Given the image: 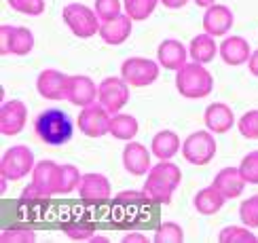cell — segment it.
<instances>
[{
  "label": "cell",
  "instance_id": "cell-1",
  "mask_svg": "<svg viewBox=\"0 0 258 243\" xmlns=\"http://www.w3.org/2000/svg\"><path fill=\"white\" fill-rule=\"evenodd\" d=\"M182 182V169L171 161H159L150 167L144 182V193L157 205H167Z\"/></svg>",
  "mask_w": 258,
  "mask_h": 243
},
{
  "label": "cell",
  "instance_id": "cell-2",
  "mask_svg": "<svg viewBox=\"0 0 258 243\" xmlns=\"http://www.w3.org/2000/svg\"><path fill=\"white\" fill-rule=\"evenodd\" d=\"M34 133L40 142L49 146H61L72 140L74 123L59 108H47L34 119Z\"/></svg>",
  "mask_w": 258,
  "mask_h": 243
},
{
  "label": "cell",
  "instance_id": "cell-3",
  "mask_svg": "<svg viewBox=\"0 0 258 243\" xmlns=\"http://www.w3.org/2000/svg\"><path fill=\"white\" fill-rule=\"evenodd\" d=\"M176 89L186 100H201L212 93L214 78L203 63L190 61L176 72Z\"/></svg>",
  "mask_w": 258,
  "mask_h": 243
},
{
  "label": "cell",
  "instance_id": "cell-4",
  "mask_svg": "<svg viewBox=\"0 0 258 243\" xmlns=\"http://www.w3.org/2000/svg\"><path fill=\"white\" fill-rule=\"evenodd\" d=\"M63 24L68 26L77 38H91L95 34H100L102 19L95 13V9H89L83 3H68L61 11Z\"/></svg>",
  "mask_w": 258,
  "mask_h": 243
},
{
  "label": "cell",
  "instance_id": "cell-5",
  "mask_svg": "<svg viewBox=\"0 0 258 243\" xmlns=\"http://www.w3.org/2000/svg\"><path fill=\"white\" fill-rule=\"evenodd\" d=\"M34 165H36L34 152L28 146H11L0 158V176L15 182V180H21L34 172Z\"/></svg>",
  "mask_w": 258,
  "mask_h": 243
},
{
  "label": "cell",
  "instance_id": "cell-6",
  "mask_svg": "<svg viewBox=\"0 0 258 243\" xmlns=\"http://www.w3.org/2000/svg\"><path fill=\"white\" fill-rule=\"evenodd\" d=\"M182 156L190 165H208L216 156V140L210 129L192 131L184 142H182Z\"/></svg>",
  "mask_w": 258,
  "mask_h": 243
},
{
  "label": "cell",
  "instance_id": "cell-7",
  "mask_svg": "<svg viewBox=\"0 0 258 243\" xmlns=\"http://www.w3.org/2000/svg\"><path fill=\"white\" fill-rule=\"evenodd\" d=\"M34 49V34L24 26H0V55H28Z\"/></svg>",
  "mask_w": 258,
  "mask_h": 243
},
{
  "label": "cell",
  "instance_id": "cell-8",
  "mask_svg": "<svg viewBox=\"0 0 258 243\" xmlns=\"http://www.w3.org/2000/svg\"><path fill=\"white\" fill-rule=\"evenodd\" d=\"M79 197H81V201L85 205H91V207L106 205L112 199L110 180L104 174H98V172L83 174L81 184H79Z\"/></svg>",
  "mask_w": 258,
  "mask_h": 243
},
{
  "label": "cell",
  "instance_id": "cell-9",
  "mask_svg": "<svg viewBox=\"0 0 258 243\" xmlns=\"http://www.w3.org/2000/svg\"><path fill=\"white\" fill-rule=\"evenodd\" d=\"M110 119H112V114L100 102H93L89 106H85V108H81L77 127L87 137H102L106 133H110Z\"/></svg>",
  "mask_w": 258,
  "mask_h": 243
},
{
  "label": "cell",
  "instance_id": "cell-10",
  "mask_svg": "<svg viewBox=\"0 0 258 243\" xmlns=\"http://www.w3.org/2000/svg\"><path fill=\"white\" fill-rule=\"evenodd\" d=\"M161 63L148 57H129L121 63V76L132 87H148L159 78Z\"/></svg>",
  "mask_w": 258,
  "mask_h": 243
},
{
  "label": "cell",
  "instance_id": "cell-11",
  "mask_svg": "<svg viewBox=\"0 0 258 243\" xmlns=\"http://www.w3.org/2000/svg\"><path fill=\"white\" fill-rule=\"evenodd\" d=\"M129 85L123 76H108L98 85V102L110 114L121 112L129 102Z\"/></svg>",
  "mask_w": 258,
  "mask_h": 243
},
{
  "label": "cell",
  "instance_id": "cell-12",
  "mask_svg": "<svg viewBox=\"0 0 258 243\" xmlns=\"http://www.w3.org/2000/svg\"><path fill=\"white\" fill-rule=\"evenodd\" d=\"M32 184H34L42 195L53 197L59 195L61 188V163L55 161H38L34 165V172H32Z\"/></svg>",
  "mask_w": 258,
  "mask_h": 243
},
{
  "label": "cell",
  "instance_id": "cell-13",
  "mask_svg": "<svg viewBox=\"0 0 258 243\" xmlns=\"http://www.w3.org/2000/svg\"><path fill=\"white\" fill-rule=\"evenodd\" d=\"M28 123V106L19 100H7L0 106V133L13 137Z\"/></svg>",
  "mask_w": 258,
  "mask_h": 243
},
{
  "label": "cell",
  "instance_id": "cell-14",
  "mask_svg": "<svg viewBox=\"0 0 258 243\" xmlns=\"http://www.w3.org/2000/svg\"><path fill=\"white\" fill-rule=\"evenodd\" d=\"M68 85H70V76H68V74H63L61 70L47 68V70H42L38 74V78H36V91L45 100H66Z\"/></svg>",
  "mask_w": 258,
  "mask_h": 243
},
{
  "label": "cell",
  "instance_id": "cell-15",
  "mask_svg": "<svg viewBox=\"0 0 258 243\" xmlns=\"http://www.w3.org/2000/svg\"><path fill=\"white\" fill-rule=\"evenodd\" d=\"M233 24H235L233 11L227 5H218V3L208 7L206 13H203V19H201L203 32H208V34H212L214 38L229 34V30L233 28Z\"/></svg>",
  "mask_w": 258,
  "mask_h": 243
},
{
  "label": "cell",
  "instance_id": "cell-16",
  "mask_svg": "<svg viewBox=\"0 0 258 243\" xmlns=\"http://www.w3.org/2000/svg\"><path fill=\"white\" fill-rule=\"evenodd\" d=\"M188 47L184 42H180L176 38H165L157 49V61L161 63V68L178 72L180 68H184L188 63Z\"/></svg>",
  "mask_w": 258,
  "mask_h": 243
},
{
  "label": "cell",
  "instance_id": "cell-17",
  "mask_svg": "<svg viewBox=\"0 0 258 243\" xmlns=\"http://www.w3.org/2000/svg\"><path fill=\"white\" fill-rule=\"evenodd\" d=\"M66 100L72 106L85 108V106L98 102V85H95L89 76H85V74H74V76H70Z\"/></svg>",
  "mask_w": 258,
  "mask_h": 243
},
{
  "label": "cell",
  "instance_id": "cell-18",
  "mask_svg": "<svg viewBox=\"0 0 258 243\" xmlns=\"http://www.w3.org/2000/svg\"><path fill=\"white\" fill-rule=\"evenodd\" d=\"M203 123H206V129H210L212 133H227L235 125V112L229 104L214 102L203 112Z\"/></svg>",
  "mask_w": 258,
  "mask_h": 243
},
{
  "label": "cell",
  "instance_id": "cell-19",
  "mask_svg": "<svg viewBox=\"0 0 258 243\" xmlns=\"http://www.w3.org/2000/svg\"><path fill=\"white\" fill-rule=\"evenodd\" d=\"M245 184L248 182L243 180L239 167H224V169H220V172L214 176V182H212V186L216 188L227 201L241 197V193L245 190Z\"/></svg>",
  "mask_w": 258,
  "mask_h": 243
},
{
  "label": "cell",
  "instance_id": "cell-20",
  "mask_svg": "<svg viewBox=\"0 0 258 243\" xmlns=\"http://www.w3.org/2000/svg\"><path fill=\"white\" fill-rule=\"evenodd\" d=\"M150 154L153 152L140 142H127V146L123 148V167L132 176H146L153 167L150 165Z\"/></svg>",
  "mask_w": 258,
  "mask_h": 243
},
{
  "label": "cell",
  "instance_id": "cell-21",
  "mask_svg": "<svg viewBox=\"0 0 258 243\" xmlns=\"http://www.w3.org/2000/svg\"><path fill=\"white\" fill-rule=\"evenodd\" d=\"M218 55L227 66H241L250 61L252 47L243 36H227L218 47Z\"/></svg>",
  "mask_w": 258,
  "mask_h": 243
},
{
  "label": "cell",
  "instance_id": "cell-22",
  "mask_svg": "<svg viewBox=\"0 0 258 243\" xmlns=\"http://www.w3.org/2000/svg\"><path fill=\"white\" fill-rule=\"evenodd\" d=\"M132 26H134V19L129 17L127 13L119 15L116 19L110 21H102L100 26V38L110 47L116 45H123V42L132 36Z\"/></svg>",
  "mask_w": 258,
  "mask_h": 243
},
{
  "label": "cell",
  "instance_id": "cell-23",
  "mask_svg": "<svg viewBox=\"0 0 258 243\" xmlns=\"http://www.w3.org/2000/svg\"><path fill=\"white\" fill-rule=\"evenodd\" d=\"M150 152L157 161H171L178 152H182L180 135L171 129H163L150 140Z\"/></svg>",
  "mask_w": 258,
  "mask_h": 243
},
{
  "label": "cell",
  "instance_id": "cell-24",
  "mask_svg": "<svg viewBox=\"0 0 258 243\" xmlns=\"http://www.w3.org/2000/svg\"><path fill=\"white\" fill-rule=\"evenodd\" d=\"M224 203H227V199H224L214 186L201 188V190H197V195L192 197V207H195L201 216H214V214H218Z\"/></svg>",
  "mask_w": 258,
  "mask_h": 243
},
{
  "label": "cell",
  "instance_id": "cell-25",
  "mask_svg": "<svg viewBox=\"0 0 258 243\" xmlns=\"http://www.w3.org/2000/svg\"><path fill=\"white\" fill-rule=\"evenodd\" d=\"M218 47H220V45H216L214 36L208 34V32H203V34H197L195 38L190 40V45H188L190 59L206 66V63H210L214 57L218 55Z\"/></svg>",
  "mask_w": 258,
  "mask_h": 243
},
{
  "label": "cell",
  "instance_id": "cell-26",
  "mask_svg": "<svg viewBox=\"0 0 258 243\" xmlns=\"http://www.w3.org/2000/svg\"><path fill=\"white\" fill-rule=\"evenodd\" d=\"M140 131V125L138 119L132 114H123V112H116L112 114L110 119V135L114 140H121V142H132L134 137Z\"/></svg>",
  "mask_w": 258,
  "mask_h": 243
},
{
  "label": "cell",
  "instance_id": "cell-27",
  "mask_svg": "<svg viewBox=\"0 0 258 243\" xmlns=\"http://www.w3.org/2000/svg\"><path fill=\"white\" fill-rule=\"evenodd\" d=\"M159 3L161 0H123V7H125V13L134 21H144L155 13Z\"/></svg>",
  "mask_w": 258,
  "mask_h": 243
},
{
  "label": "cell",
  "instance_id": "cell-28",
  "mask_svg": "<svg viewBox=\"0 0 258 243\" xmlns=\"http://www.w3.org/2000/svg\"><path fill=\"white\" fill-rule=\"evenodd\" d=\"M220 243H258V237L252 232L250 226H227L218 235Z\"/></svg>",
  "mask_w": 258,
  "mask_h": 243
},
{
  "label": "cell",
  "instance_id": "cell-29",
  "mask_svg": "<svg viewBox=\"0 0 258 243\" xmlns=\"http://www.w3.org/2000/svg\"><path fill=\"white\" fill-rule=\"evenodd\" d=\"M157 243H182L184 241V228L178 222H161L155 232Z\"/></svg>",
  "mask_w": 258,
  "mask_h": 243
},
{
  "label": "cell",
  "instance_id": "cell-30",
  "mask_svg": "<svg viewBox=\"0 0 258 243\" xmlns=\"http://www.w3.org/2000/svg\"><path fill=\"white\" fill-rule=\"evenodd\" d=\"M81 178H83V174L79 172L77 165L61 163V188H59V195H70L72 190H79Z\"/></svg>",
  "mask_w": 258,
  "mask_h": 243
},
{
  "label": "cell",
  "instance_id": "cell-31",
  "mask_svg": "<svg viewBox=\"0 0 258 243\" xmlns=\"http://www.w3.org/2000/svg\"><path fill=\"white\" fill-rule=\"evenodd\" d=\"M95 13L102 21H110V19H116L119 15L125 13V7L121 0H95Z\"/></svg>",
  "mask_w": 258,
  "mask_h": 243
},
{
  "label": "cell",
  "instance_id": "cell-32",
  "mask_svg": "<svg viewBox=\"0 0 258 243\" xmlns=\"http://www.w3.org/2000/svg\"><path fill=\"white\" fill-rule=\"evenodd\" d=\"M239 218L245 226L258 228V195H252L250 199L241 201L239 205Z\"/></svg>",
  "mask_w": 258,
  "mask_h": 243
},
{
  "label": "cell",
  "instance_id": "cell-33",
  "mask_svg": "<svg viewBox=\"0 0 258 243\" xmlns=\"http://www.w3.org/2000/svg\"><path fill=\"white\" fill-rule=\"evenodd\" d=\"M9 7L17 11V13H24V15H30V17H36V15H42L47 9V3L45 0H7Z\"/></svg>",
  "mask_w": 258,
  "mask_h": 243
},
{
  "label": "cell",
  "instance_id": "cell-34",
  "mask_svg": "<svg viewBox=\"0 0 258 243\" xmlns=\"http://www.w3.org/2000/svg\"><path fill=\"white\" fill-rule=\"evenodd\" d=\"M61 230L66 232V237L74 239V241H91L93 237V224H87V222H68V224H63Z\"/></svg>",
  "mask_w": 258,
  "mask_h": 243
},
{
  "label": "cell",
  "instance_id": "cell-35",
  "mask_svg": "<svg viewBox=\"0 0 258 243\" xmlns=\"http://www.w3.org/2000/svg\"><path fill=\"white\" fill-rule=\"evenodd\" d=\"M237 167H239V172H241L245 182L258 184V150H252V152L245 154Z\"/></svg>",
  "mask_w": 258,
  "mask_h": 243
},
{
  "label": "cell",
  "instance_id": "cell-36",
  "mask_svg": "<svg viewBox=\"0 0 258 243\" xmlns=\"http://www.w3.org/2000/svg\"><path fill=\"white\" fill-rule=\"evenodd\" d=\"M0 241H7V243H32L36 241V232L32 228L26 226H13V228H5L3 235H0Z\"/></svg>",
  "mask_w": 258,
  "mask_h": 243
},
{
  "label": "cell",
  "instance_id": "cell-37",
  "mask_svg": "<svg viewBox=\"0 0 258 243\" xmlns=\"http://www.w3.org/2000/svg\"><path fill=\"white\" fill-rule=\"evenodd\" d=\"M237 127L245 140H258V110H248L241 114Z\"/></svg>",
  "mask_w": 258,
  "mask_h": 243
},
{
  "label": "cell",
  "instance_id": "cell-38",
  "mask_svg": "<svg viewBox=\"0 0 258 243\" xmlns=\"http://www.w3.org/2000/svg\"><path fill=\"white\" fill-rule=\"evenodd\" d=\"M148 195L144 193H138V190H125V193H119L116 195V201L114 203L119 205V207H140V205H144L148 203Z\"/></svg>",
  "mask_w": 258,
  "mask_h": 243
},
{
  "label": "cell",
  "instance_id": "cell-39",
  "mask_svg": "<svg viewBox=\"0 0 258 243\" xmlns=\"http://www.w3.org/2000/svg\"><path fill=\"white\" fill-rule=\"evenodd\" d=\"M47 199L49 197L42 195L32 182L24 188V193H21V203H24V205H36V203H40V201H47Z\"/></svg>",
  "mask_w": 258,
  "mask_h": 243
},
{
  "label": "cell",
  "instance_id": "cell-40",
  "mask_svg": "<svg viewBox=\"0 0 258 243\" xmlns=\"http://www.w3.org/2000/svg\"><path fill=\"white\" fill-rule=\"evenodd\" d=\"M248 68H250V72H252V76H256V78H258V49H256V51H252L250 61H248Z\"/></svg>",
  "mask_w": 258,
  "mask_h": 243
},
{
  "label": "cell",
  "instance_id": "cell-41",
  "mask_svg": "<svg viewBox=\"0 0 258 243\" xmlns=\"http://www.w3.org/2000/svg\"><path fill=\"white\" fill-rule=\"evenodd\" d=\"M190 3V0H161V5L167 7V9H182L186 7Z\"/></svg>",
  "mask_w": 258,
  "mask_h": 243
},
{
  "label": "cell",
  "instance_id": "cell-42",
  "mask_svg": "<svg viewBox=\"0 0 258 243\" xmlns=\"http://www.w3.org/2000/svg\"><path fill=\"white\" fill-rule=\"evenodd\" d=\"M123 241H125V243H132V241H146V237H144V235H140V232H136V235H127Z\"/></svg>",
  "mask_w": 258,
  "mask_h": 243
},
{
  "label": "cell",
  "instance_id": "cell-43",
  "mask_svg": "<svg viewBox=\"0 0 258 243\" xmlns=\"http://www.w3.org/2000/svg\"><path fill=\"white\" fill-rule=\"evenodd\" d=\"M195 5L197 7H203V9H208L212 5H216V0H195Z\"/></svg>",
  "mask_w": 258,
  "mask_h": 243
}]
</instances>
